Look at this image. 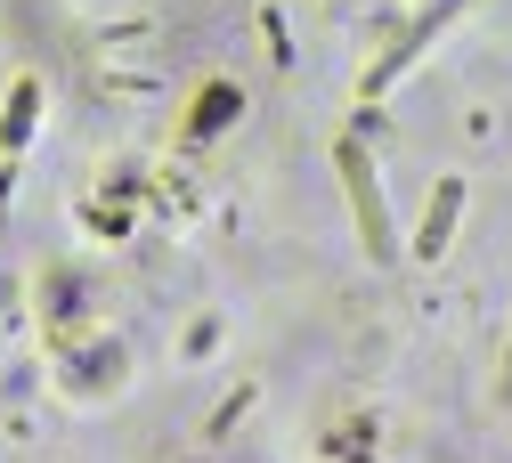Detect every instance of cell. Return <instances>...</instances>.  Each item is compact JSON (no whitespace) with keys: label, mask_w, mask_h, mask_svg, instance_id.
Here are the masks:
<instances>
[{"label":"cell","mask_w":512,"mask_h":463,"mask_svg":"<svg viewBox=\"0 0 512 463\" xmlns=\"http://www.w3.org/2000/svg\"><path fill=\"white\" fill-rule=\"evenodd\" d=\"M342 163H350V187H358V212H366V244H374V252H391V220L374 212V187H366V163H358V147H342Z\"/></svg>","instance_id":"6da1fadb"}]
</instances>
